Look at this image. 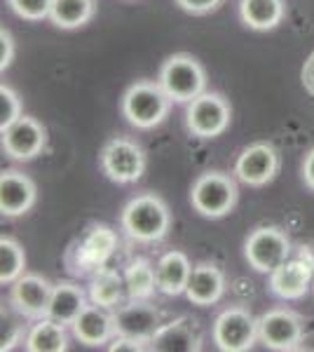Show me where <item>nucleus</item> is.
<instances>
[{
  "label": "nucleus",
  "instance_id": "nucleus-26",
  "mask_svg": "<svg viewBox=\"0 0 314 352\" xmlns=\"http://www.w3.org/2000/svg\"><path fill=\"white\" fill-rule=\"evenodd\" d=\"M124 285H127L129 300H148L157 289V275L150 261L134 258L124 270Z\"/></svg>",
  "mask_w": 314,
  "mask_h": 352
},
{
  "label": "nucleus",
  "instance_id": "nucleus-28",
  "mask_svg": "<svg viewBox=\"0 0 314 352\" xmlns=\"http://www.w3.org/2000/svg\"><path fill=\"white\" fill-rule=\"evenodd\" d=\"M8 3L14 14L26 21L49 19V10H52V0H8Z\"/></svg>",
  "mask_w": 314,
  "mask_h": 352
},
{
  "label": "nucleus",
  "instance_id": "nucleus-36",
  "mask_svg": "<svg viewBox=\"0 0 314 352\" xmlns=\"http://www.w3.org/2000/svg\"><path fill=\"white\" fill-rule=\"evenodd\" d=\"M312 289H314V285H312Z\"/></svg>",
  "mask_w": 314,
  "mask_h": 352
},
{
  "label": "nucleus",
  "instance_id": "nucleus-30",
  "mask_svg": "<svg viewBox=\"0 0 314 352\" xmlns=\"http://www.w3.org/2000/svg\"><path fill=\"white\" fill-rule=\"evenodd\" d=\"M223 3H225V0H176V5H179L183 12L197 14V16L216 12Z\"/></svg>",
  "mask_w": 314,
  "mask_h": 352
},
{
  "label": "nucleus",
  "instance_id": "nucleus-16",
  "mask_svg": "<svg viewBox=\"0 0 314 352\" xmlns=\"http://www.w3.org/2000/svg\"><path fill=\"white\" fill-rule=\"evenodd\" d=\"M148 350L155 352H199L202 350V329L195 317H179L169 324H162L148 343Z\"/></svg>",
  "mask_w": 314,
  "mask_h": 352
},
{
  "label": "nucleus",
  "instance_id": "nucleus-29",
  "mask_svg": "<svg viewBox=\"0 0 314 352\" xmlns=\"http://www.w3.org/2000/svg\"><path fill=\"white\" fill-rule=\"evenodd\" d=\"M21 118V99L14 89L10 87H0V129L10 127L12 122H16Z\"/></svg>",
  "mask_w": 314,
  "mask_h": 352
},
{
  "label": "nucleus",
  "instance_id": "nucleus-6",
  "mask_svg": "<svg viewBox=\"0 0 314 352\" xmlns=\"http://www.w3.org/2000/svg\"><path fill=\"white\" fill-rule=\"evenodd\" d=\"M244 256L256 272L270 275L291 256V240L277 226L256 228L244 244Z\"/></svg>",
  "mask_w": 314,
  "mask_h": 352
},
{
  "label": "nucleus",
  "instance_id": "nucleus-25",
  "mask_svg": "<svg viewBox=\"0 0 314 352\" xmlns=\"http://www.w3.org/2000/svg\"><path fill=\"white\" fill-rule=\"evenodd\" d=\"M96 14V0H52L49 19L59 28H80Z\"/></svg>",
  "mask_w": 314,
  "mask_h": 352
},
{
  "label": "nucleus",
  "instance_id": "nucleus-19",
  "mask_svg": "<svg viewBox=\"0 0 314 352\" xmlns=\"http://www.w3.org/2000/svg\"><path fill=\"white\" fill-rule=\"evenodd\" d=\"M223 292H225V275L214 263H197L190 272V282H188L186 296L190 303L209 308V305L218 303Z\"/></svg>",
  "mask_w": 314,
  "mask_h": 352
},
{
  "label": "nucleus",
  "instance_id": "nucleus-12",
  "mask_svg": "<svg viewBox=\"0 0 314 352\" xmlns=\"http://www.w3.org/2000/svg\"><path fill=\"white\" fill-rule=\"evenodd\" d=\"M314 285V256L302 252L300 256L287 258L270 272V292L282 300H298Z\"/></svg>",
  "mask_w": 314,
  "mask_h": 352
},
{
  "label": "nucleus",
  "instance_id": "nucleus-24",
  "mask_svg": "<svg viewBox=\"0 0 314 352\" xmlns=\"http://www.w3.org/2000/svg\"><path fill=\"white\" fill-rule=\"evenodd\" d=\"M68 348L64 324L54 322L52 317L36 320V327L26 333L28 352H64Z\"/></svg>",
  "mask_w": 314,
  "mask_h": 352
},
{
  "label": "nucleus",
  "instance_id": "nucleus-23",
  "mask_svg": "<svg viewBox=\"0 0 314 352\" xmlns=\"http://www.w3.org/2000/svg\"><path fill=\"white\" fill-rule=\"evenodd\" d=\"M239 14L244 24L254 31H272L284 21L287 8L284 0H242Z\"/></svg>",
  "mask_w": 314,
  "mask_h": 352
},
{
  "label": "nucleus",
  "instance_id": "nucleus-10",
  "mask_svg": "<svg viewBox=\"0 0 314 352\" xmlns=\"http://www.w3.org/2000/svg\"><path fill=\"white\" fill-rule=\"evenodd\" d=\"M258 338V320L247 308H227L214 322V343L223 352H244Z\"/></svg>",
  "mask_w": 314,
  "mask_h": 352
},
{
  "label": "nucleus",
  "instance_id": "nucleus-18",
  "mask_svg": "<svg viewBox=\"0 0 314 352\" xmlns=\"http://www.w3.org/2000/svg\"><path fill=\"white\" fill-rule=\"evenodd\" d=\"M73 336L85 345H104L115 338V320L113 312L101 305H87L76 322H73Z\"/></svg>",
  "mask_w": 314,
  "mask_h": 352
},
{
  "label": "nucleus",
  "instance_id": "nucleus-34",
  "mask_svg": "<svg viewBox=\"0 0 314 352\" xmlns=\"http://www.w3.org/2000/svg\"><path fill=\"white\" fill-rule=\"evenodd\" d=\"M302 85H305V89L314 96V52L307 56L305 66H302Z\"/></svg>",
  "mask_w": 314,
  "mask_h": 352
},
{
  "label": "nucleus",
  "instance_id": "nucleus-31",
  "mask_svg": "<svg viewBox=\"0 0 314 352\" xmlns=\"http://www.w3.org/2000/svg\"><path fill=\"white\" fill-rule=\"evenodd\" d=\"M108 350L111 352H144L148 350V343L139 338H131V336H115L111 340V345H108Z\"/></svg>",
  "mask_w": 314,
  "mask_h": 352
},
{
  "label": "nucleus",
  "instance_id": "nucleus-27",
  "mask_svg": "<svg viewBox=\"0 0 314 352\" xmlns=\"http://www.w3.org/2000/svg\"><path fill=\"white\" fill-rule=\"evenodd\" d=\"M26 268V254L12 237L0 240V285H14Z\"/></svg>",
  "mask_w": 314,
  "mask_h": 352
},
{
  "label": "nucleus",
  "instance_id": "nucleus-14",
  "mask_svg": "<svg viewBox=\"0 0 314 352\" xmlns=\"http://www.w3.org/2000/svg\"><path fill=\"white\" fill-rule=\"evenodd\" d=\"M54 285H49L45 277L24 272L19 280L12 285L10 303L26 320H43L49 315V303H52Z\"/></svg>",
  "mask_w": 314,
  "mask_h": 352
},
{
  "label": "nucleus",
  "instance_id": "nucleus-2",
  "mask_svg": "<svg viewBox=\"0 0 314 352\" xmlns=\"http://www.w3.org/2000/svg\"><path fill=\"white\" fill-rule=\"evenodd\" d=\"M157 82L176 104H190L207 92V71L192 54H171L159 68Z\"/></svg>",
  "mask_w": 314,
  "mask_h": 352
},
{
  "label": "nucleus",
  "instance_id": "nucleus-11",
  "mask_svg": "<svg viewBox=\"0 0 314 352\" xmlns=\"http://www.w3.org/2000/svg\"><path fill=\"white\" fill-rule=\"evenodd\" d=\"M0 136H3L5 155L19 162H28L38 157L47 146V129L31 116H21L10 127L0 129Z\"/></svg>",
  "mask_w": 314,
  "mask_h": 352
},
{
  "label": "nucleus",
  "instance_id": "nucleus-5",
  "mask_svg": "<svg viewBox=\"0 0 314 352\" xmlns=\"http://www.w3.org/2000/svg\"><path fill=\"white\" fill-rule=\"evenodd\" d=\"M117 249V235L113 228L99 223L94 226L87 235L80 242L73 244L66 254V265L73 275H94L96 270H101L111 261V256Z\"/></svg>",
  "mask_w": 314,
  "mask_h": 352
},
{
  "label": "nucleus",
  "instance_id": "nucleus-17",
  "mask_svg": "<svg viewBox=\"0 0 314 352\" xmlns=\"http://www.w3.org/2000/svg\"><path fill=\"white\" fill-rule=\"evenodd\" d=\"M36 184L26 174L16 172V169L3 172V176H0V212H3V217H24L36 204Z\"/></svg>",
  "mask_w": 314,
  "mask_h": 352
},
{
  "label": "nucleus",
  "instance_id": "nucleus-3",
  "mask_svg": "<svg viewBox=\"0 0 314 352\" xmlns=\"http://www.w3.org/2000/svg\"><path fill=\"white\" fill-rule=\"evenodd\" d=\"M169 109L171 99L159 82L139 80L122 96V113L136 129H153L162 124L164 118L169 116Z\"/></svg>",
  "mask_w": 314,
  "mask_h": 352
},
{
  "label": "nucleus",
  "instance_id": "nucleus-1",
  "mask_svg": "<svg viewBox=\"0 0 314 352\" xmlns=\"http://www.w3.org/2000/svg\"><path fill=\"white\" fill-rule=\"evenodd\" d=\"M122 228L136 242H159L171 228V214L162 197L146 192L136 195L122 209Z\"/></svg>",
  "mask_w": 314,
  "mask_h": 352
},
{
  "label": "nucleus",
  "instance_id": "nucleus-13",
  "mask_svg": "<svg viewBox=\"0 0 314 352\" xmlns=\"http://www.w3.org/2000/svg\"><path fill=\"white\" fill-rule=\"evenodd\" d=\"M279 153L272 144H254L242 151L235 162V176L244 186L262 188L279 174Z\"/></svg>",
  "mask_w": 314,
  "mask_h": 352
},
{
  "label": "nucleus",
  "instance_id": "nucleus-8",
  "mask_svg": "<svg viewBox=\"0 0 314 352\" xmlns=\"http://www.w3.org/2000/svg\"><path fill=\"white\" fill-rule=\"evenodd\" d=\"M101 169L115 184H134L146 172V153L136 141L115 136L101 151Z\"/></svg>",
  "mask_w": 314,
  "mask_h": 352
},
{
  "label": "nucleus",
  "instance_id": "nucleus-35",
  "mask_svg": "<svg viewBox=\"0 0 314 352\" xmlns=\"http://www.w3.org/2000/svg\"><path fill=\"white\" fill-rule=\"evenodd\" d=\"M302 179H305L307 188L314 190V148L307 153L305 162H302Z\"/></svg>",
  "mask_w": 314,
  "mask_h": 352
},
{
  "label": "nucleus",
  "instance_id": "nucleus-4",
  "mask_svg": "<svg viewBox=\"0 0 314 352\" xmlns=\"http://www.w3.org/2000/svg\"><path fill=\"white\" fill-rule=\"evenodd\" d=\"M239 197L237 184L232 176L223 172L202 174L192 186L190 202L195 212L204 219H223L235 209Z\"/></svg>",
  "mask_w": 314,
  "mask_h": 352
},
{
  "label": "nucleus",
  "instance_id": "nucleus-9",
  "mask_svg": "<svg viewBox=\"0 0 314 352\" xmlns=\"http://www.w3.org/2000/svg\"><path fill=\"white\" fill-rule=\"evenodd\" d=\"M305 336L302 317L293 310H267L258 317V340L265 343V348L289 352L298 350Z\"/></svg>",
  "mask_w": 314,
  "mask_h": 352
},
{
  "label": "nucleus",
  "instance_id": "nucleus-7",
  "mask_svg": "<svg viewBox=\"0 0 314 352\" xmlns=\"http://www.w3.org/2000/svg\"><path fill=\"white\" fill-rule=\"evenodd\" d=\"M230 104L218 92H204L188 104L186 124L199 139H216L230 127Z\"/></svg>",
  "mask_w": 314,
  "mask_h": 352
},
{
  "label": "nucleus",
  "instance_id": "nucleus-15",
  "mask_svg": "<svg viewBox=\"0 0 314 352\" xmlns=\"http://www.w3.org/2000/svg\"><path fill=\"white\" fill-rule=\"evenodd\" d=\"M113 320H115V336H131L144 343H150L155 331L162 327L159 310L148 300H127L113 310Z\"/></svg>",
  "mask_w": 314,
  "mask_h": 352
},
{
  "label": "nucleus",
  "instance_id": "nucleus-22",
  "mask_svg": "<svg viewBox=\"0 0 314 352\" xmlns=\"http://www.w3.org/2000/svg\"><path fill=\"white\" fill-rule=\"evenodd\" d=\"M87 308V300H85V292L73 282H59L54 285L52 303H49V315L54 322L64 327H73V322L80 317V312Z\"/></svg>",
  "mask_w": 314,
  "mask_h": 352
},
{
  "label": "nucleus",
  "instance_id": "nucleus-21",
  "mask_svg": "<svg viewBox=\"0 0 314 352\" xmlns=\"http://www.w3.org/2000/svg\"><path fill=\"white\" fill-rule=\"evenodd\" d=\"M89 298L92 303L101 305V308L115 310L122 303H127V285H124V277H120L117 270L104 265L101 270H96L89 282Z\"/></svg>",
  "mask_w": 314,
  "mask_h": 352
},
{
  "label": "nucleus",
  "instance_id": "nucleus-32",
  "mask_svg": "<svg viewBox=\"0 0 314 352\" xmlns=\"http://www.w3.org/2000/svg\"><path fill=\"white\" fill-rule=\"evenodd\" d=\"M14 59V41L12 36H10V31H0V68H10V64H12Z\"/></svg>",
  "mask_w": 314,
  "mask_h": 352
},
{
  "label": "nucleus",
  "instance_id": "nucleus-20",
  "mask_svg": "<svg viewBox=\"0 0 314 352\" xmlns=\"http://www.w3.org/2000/svg\"><path fill=\"white\" fill-rule=\"evenodd\" d=\"M190 258L183 252H169L157 261L155 275H157V292L164 296H181L186 294L188 282H190Z\"/></svg>",
  "mask_w": 314,
  "mask_h": 352
},
{
  "label": "nucleus",
  "instance_id": "nucleus-33",
  "mask_svg": "<svg viewBox=\"0 0 314 352\" xmlns=\"http://www.w3.org/2000/svg\"><path fill=\"white\" fill-rule=\"evenodd\" d=\"M21 336H24V329H21V324H5V320H3V343H0V350H12L14 348V343L19 340Z\"/></svg>",
  "mask_w": 314,
  "mask_h": 352
}]
</instances>
